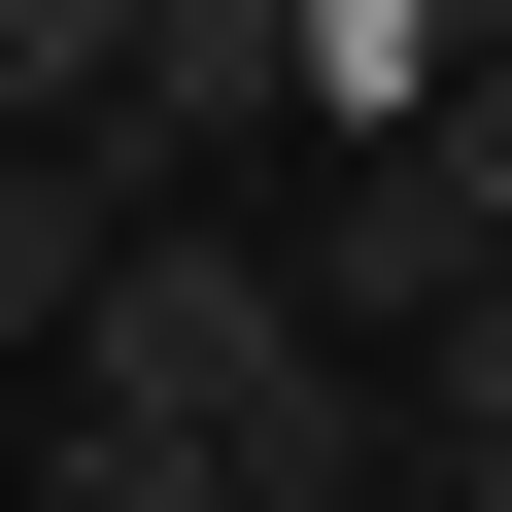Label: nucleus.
Segmentation results:
<instances>
[{
    "label": "nucleus",
    "mask_w": 512,
    "mask_h": 512,
    "mask_svg": "<svg viewBox=\"0 0 512 512\" xmlns=\"http://www.w3.org/2000/svg\"><path fill=\"white\" fill-rule=\"evenodd\" d=\"M35 376H69V410H171V444H239V410H274V376H342V342H308V274H274V239L137 205V239H103V308H69Z\"/></svg>",
    "instance_id": "nucleus-1"
},
{
    "label": "nucleus",
    "mask_w": 512,
    "mask_h": 512,
    "mask_svg": "<svg viewBox=\"0 0 512 512\" xmlns=\"http://www.w3.org/2000/svg\"><path fill=\"white\" fill-rule=\"evenodd\" d=\"M478 274H512V205H478L444 137H342V205H308V342H444Z\"/></svg>",
    "instance_id": "nucleus-2"
},
{
    "label": "nucleus",
    "mask_w": 512,
    "mask_h": 512,
    "mask_svg": "<svg viewBox=\"0 0 512 512\" xmlns=\"http://www.w3.org/2000/svg\"><path fill=\"white\" fill-rule=\"evenodd\" d=\"M274 103H308V0H137V69H103V171L171 205L205 137H274Z\"/></svg>",
    "instance_id": "nucleus-3"
},
{
    "label": "nucleus",
    "mask_w": 512,
    "mask_h": 512,
    "mask_svg": "<svg viewBox=\"0 0 512 512\" xmlns=\"http://www.w3.org/2000/svg\"><path fill=\"white\" fill-rule=\"evenodd\" d=\"M103 239H137V171H103V137H0V376L103 308Z\"/></svg>",
    "instance_id": "nucleus-4"
},
{
    "label": "nucleus",
    "mask_w": 512,
    "mask_h": 512,
    "mask_svg": "<svg viewBox=\"0 0 512 512\" xmlns=\"http://www.w3.org/2000/svg\"><path fill=\"white\" fill-rule=\"evenodd\" d=\"M35 512H239V444H171V410H69V376H35Z\"/></svg>",
    "instance_id": "nucleus-5"
},
{
    "label": "nucleus",
    "mask_w": 512,
    "mask_h": 512,
    "mask_svg": "<svg viewBox=\"0 0 512 512\" xmlns=\"http://www.w3.org/2000/svg\"><path fill=\"white\" fill-rule=\"evenodd\" d=\"M410 444H444V512H512V274H478V308L410 342Z\"/></svg>",
    "instance_id": "nucleus-6"
},
{
    "label": "nucleus",
    "mask_w": 512,
    "mask_h": 512,
    "mask_svg": "<svg viewBox=\"0 0 512 512\" xmlns=\"http://www.w3.org/2000/svg\"><path fill=\"white\" fill-rule=\"evenodd\" d=\"M103 69H137V0H0V137H103Z\"/></svg>",
    "instance_id": "nucleus-7"
}]
</instances>
